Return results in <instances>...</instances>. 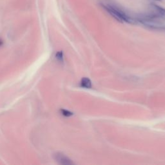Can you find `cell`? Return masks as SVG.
Returning <instances> with one entry per match:
<instances>
[{"instance_id": "1", "label": "cell", "mask_w": 165, "mask_h": 165, "mask_svg": "<svg viewBox=\"0 0 165 165\" xmlns=\"http://www.w3.org/2000/svg\"><path fill=\"white\" fill-rule=\"evenodd\" d=\"M103 6L112 16H113L115 19L119 21V22H126L129 23L134 22V20L132 18L129 17L124 12L116 8V7L109 5H103Z\"/></svg>"}, {"instance_id": "2", "label": "cell", "mask_w": 165, "mask_h": 165, "mask_svg": "<svg viewBox=\"0 0 165 165\" xmlns=\"http://www.w3.org/2000/svg\"><path fill=\"white\" fill-rule=\"evenodd\" d=\"M54 157H55V159L56 160V161L61 164L71 165V164H74V163L71 161V159H70L68 157H67V156H65L64 154H63L61 153L56 154L54 155Z\"/></svg>"}, {"instance_id": "3", "label": "cell", "mask_w": 165, "mask_h": 165, "mask_svg": "<svg viewBox=\"0 0 165 165\" xmlns=\"http://www.w3.org/2000/svg\"><path fill=\"white\" fill-rule=\"evenodd\" d=\"M81 87L85 89H90L92 87V81L88 77H83L80 82Z\"/></svg>"}, {"instance_id": "4", "label": "cell", "mask_w": 165, "mask_h": 165, "mask_svg": "<svg viewBox=\"0 0 165 165\" xmlns=\"http://www.w3.org/2000/svg\"><path fill=\"white\" fill-rule=\"evenodd\" d=\"M61 114L63 115V116H65V117H70L73 115V113H72L71 112L67 110H64V109H61Z\"/></svg>"}, {"instance_id": "5", "label": "cell", "mask_w": 165, "mask_h": 165, "mask_svg": "<svg viewBox=\"0 0 165 165\" xmlns=\"http://www.w3.org/2000/svg\"><path fill=\"white\" fill-rule=\"evenodd\" d=\"M56 58L57 60H59L60 61H63V54L62 52H58L56 54Z\"/></svg>"}, {"instance_id": "6", "label": "cell", "mask_w": 165, "mask_h": 165, "mask_svg": "<svg viewBox=\"0 0 165 165\" xmlns=\"http://www.w3.org/2000/svg\"><path fill=\"white\" fill-rule=\"evenodd\" d=\"M155 1H161V0H155Z\"/></svg>"}]
</instances>
